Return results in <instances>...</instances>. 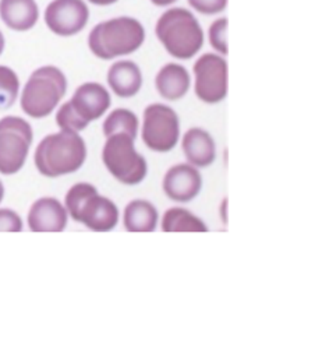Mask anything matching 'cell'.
Instances as JSON below:
<instances>
[{"instance_id": "cell-9", "label": "cell", "mask_w": 315, "mask_h": 356, "mask_svg": "<svg viewBox=\"0 0 315 356\" xmlns=\"http://www.w3.org/2000/svg\"><path fill=\"white\" fill-rule=\"evenodd\" d=\"M194 92L204 104L215 105L228 97L229 66L225 56L215 52L198 56L193 66Z\"/></svg>"}, {"instance_id": "cell-21", "label": "cell", "mask_w": 315, "mask_h": 356, "mask_svg": "<svg viewBox=\"0 0 315 356\" xmlns=\"http://www.w3.org/2000/svg\"><path fill=\"white\" fill-rule=\"evenodd\" d=\"M22 83L17 73L5 65H0V111L12 108L20 98Z\"/></svg>"}, {"instance_id": "cell-4", "label": "cell", "mask_w": 315, "mask_h": 356, "mask_svg": "<svg viewBox=\"0 0 315 356\" xmlns=\"http://www.w3.org/2000/svg\"><path fill=\"white\" fill-rule=\"evenodd\" d=\"M69 218L92 232H110L120 221V211L113 200L102 196L90 182L73 185L65 196Z\"/></svg>"}, {"instance_id": "cell-13", "label": "cell", "mask_w": 315, "mask_h": 356, "mask_svg": "<svg viewBox=\"0 0 315 356\" xmlns=\"http://www.w3.org/2000/svg\"><path fill=\"white\" fill-rule=\"evenodd\" d=\"M69 214L65 204L51 196L35 200L27 214V225L31 232H63L69 224Z\"/></svg>"}, {"instance_id": "cell-25", "label": "cell", "mask_w": 315, "mask_h": 356, "mask_svg": "<svg viewBox=\"0 0 315 356\" xmlns=\"http://www.w3.org/2000/svg\"><path fill=\"white\" fill-rule=\"evenodd\" d=\"M24 222L19 213L12 209H0V232H22Z\"/></svg>"}, {"instance_id": "cell-8", "label": "cell", "mask_w": 315, "mask_h": 356, "mask_svg": "<svg viewBox=\"0 0 315 356\" xmlns=\"http://www.w3.org/2000/svg\"><path fill=\"white\" fill-rule=\"evenodd\" d=\"M180 119L172 106L153 102L144 109L141 138L148 149L169 152L180 141Z\"/></svg>"}, {"instance_id": "cell-29", "label": "cell", "mask_w": 315, "mask_h": 356, "mask_svg": "<svg viewBox=\"0 0 315 356\" xmlns=\"http://www.w3.org/2000/svg\"><path fill=\"white\" fill-rule=\"evenodd\" d=\"M5 193H6L5 185H3L2 181H0V204H2V202H3V199H5Z\"/></svg>"}, {"instance_id": "cell-2", "label": "cell", "mask_w": 315, "mask_h": 356, "mask_svg": "<svg viewBox=\"0 0 315 356\" xmlns=\"http://www.w3.org/2000/svg\"><path fill=\"white\" fill-rule=\"evenodd\" d=\"M142 23L130 16L113 17L98 23L88 34L91 54L102 60L133 55L145 42Z\"/></svg>"}, {"instance_id": "cell-1", "label": "cell", "mask_w": 315, "mask_h": 356, "mask_svg": "<svg viewBox=\"0 0 315 356\" xmlns=\"http://www.w3.org/2000/svg\"><path fill=\"white\" fill-rule=\"evenodd\" d=\"M87 156V144L80 133L59 130L40 141L34 151V163L42 176L56 179L80 170Z\"/></svg>"}, {"instance_id": "cell-18", "label": "cell", "mask_w": 315, "mask_h": 356, "mask_svg": "<svg viewBox=\"0 0 315 356\" xmlns=\"http://www.w3.org/2000/svg\"><path fill=\"white\" fill-rule=\"evenodd\" d=\"M160 222V213L156 207L142 199H135L127 203L123 211V227L127 232L148 234L153 232Z\"/></svg>"}, {"instance_id": "cell-7", "label": "cell", "mask_w": 315, "mask_h": 356, "mask_svg": "<svg viewBox=\"0 0 315 356\" xmlns=\"http://www.w3.org/2000/svg\"><path fill=\"white\" fill-rule=\"evenodd\" d=\"M33 141L34 130L27 119L15 115L0 119V173H19L28 159Z\"/></svg>"}, {"instance_id": "cell-5", "label": "cell", "mask_w": 315, "mask_h": 356, "mask_svg": "<svg viewBox=\"0 0 315 356\" xmlns=\"http://www.w3.org/2000/svg\"><path fill=\"white\" fill-rule=\"evenodd\" d=\"M67 92V77L58 66L35 69L20 91V106L33 119L52 115Z\"/></svg>"}, {"instance_id": "cell-27", "label": "cell", "mask_w": 315, "mask_h": 356, "mask_svg": "<svg viewBox=\"0 0 315 356\" xmlns=\"http://www.w3.org/2000/svg\"><path fill=\"white\" fill-rule=\"evenodd\" d=\"M87 2L91 3V5H95V6H102V8H105V6H110V5L117 3L119 0H87Z\"/></svg>"}, {"instance_id": "cell-15", "label": "cell", "mask_w": 315, "mask_h": 356, "mask_svg": "<svg viewBox=\"0 0 315 356\" xmlns=\"http://www.w3.org/2000/svg\"><path fill=\"white\" fill-rule=\"evenodd\" d=\"M182 149L186 162L204 169L216 159V143L210 131L203 127H191L182 137Z\"/></svg>"}, {"instance_id": "cell-26", "label": "cell", "mask_w": 315, "mask_h": 356, "mask_svg": "<svg viewBox=\"0 0 315 356\" xmlns=\"http://www.w3.org/2000/svg\"><path fill=\"white\" fill-rule=\"evenodd\" d=\"M149 2L156 8H168V6H172L173 3H176L178 0H149Z\"/></svg>"}, {"instance_id": "cell-17", "label": "cell", "mask_w": 315, "mask_h": 356, "mask_svg": "<svg viewBox=\"0 0 315 356\" xmlns=\"http://www.w3.org/2000/svg\"><path fill=\"white\" fill-rule=\"evenodd\" d=\"M40 16L37 0H0V20L16 33L33 30L40 22Z\"/></svg>"}, {"instance_id": "cell-20", "label": "cell", "mask_w": 315, "mask_h": 356, "mask_svg": "<svg viewBox=\"0 0 315 356\" xmlns=\"http://www.w3.org/2000/svg\"><path fill=\"white\" fill-rule=\"evenodd\" d=\"M102 131L105 137L112 134L124 133L137 138L139 131V119L138 116L127 108H116L105 118L102 124Z\"/></svg>"}, {"instance_id": "cell-10", "label": "cell", "mask_w": 315, "mask_h": 356, "mask_svg": "<svg viewBox=\"0 0 315 356\" xmlns=\"http://www.w3.org/2000/svg\"><path fill=\"white\" fill-rule=\"evenodd\" d=\"M44 22L58 37H74L84 31L90 22L85 0H52L44 12Z\"/></svg>"}, {"instance_id": "cell-22", "label": "cell", "mask_w": 315, "mask_h": 356, "mask_svg": "<svg viewBox=\"0 0 315 356\" xmlns=\"http://www.w3.org/2000/svg\"><path fill=\"white\" fill-rule=\"evenodd\" d=\"M56 124H58L59 130L73 131V133H81L90 126L74 112V109L69 101H66L65 104L58 106Z\"/></svg>"}, {"instance_id": "cell-3", "label": "cell", "mask_w": 315, "mask_h": 356, "mask_svg": "<svg viewBox=\"0 0 315 356\" xmlns=\"http://www.w3.org/2000/svg\"><path fill=\"white\" fill-rule=\"evenodd\" d=\"M155 35L175 59L187 60L198 55L204 45V30L193 12L171 8L158 19Z\"/></svg>"}, {"instance_id": "cell-16", "label": "cell", "mask_w": 315, "mask_h": 356, "mask_svg": "<svg viewBox=\"0 0 315 356\" xmlns=\"http://www.w3.org/2000/svg\"><path fill=\"white\" fill-rule=\"evenodd\" d=\"M155 88L165 101H180L191 88L190 72L180 63H167L155 76Z\"/></svg>"}, {"instance_id": "cell-23", "label": "cell", "mask_w": 315, "mask_h": 356, "mask_svg": "<svg viewBox=\"0 0 315 356\" xmlns=\"http://www.w3.org/2000/svg\"><path fill=\"white\" fill-rule=\"evenodd\" d=\"M228 29L229 20L228 17L216 19L208 29V41L215 54L228 56L229 54V41H228Z\"/></svg>"}, {"instance_id": "cell-14", "label": "cell", "mask_w": 315, "mask_h": 356, "mask_svg": "<svg viewBox=\"0 0 315 356\" xmlns=\"http://www.w3.org/2000/svg\"><path fill=\"white\" fill-rule=\"evenodd\" d=\"M106 83L109 91L119 98H133L142 88V70L134 60L119 59L108 69Z\"/></svg>"}, {"instance_id": "cell-24", "label": "cell", "mask_w": 315, "mask_h": 356, "mask_svg": "<svg viewBox=\"0 0 315 356\" xmlns=\"http://www.w3.org/2000/svg\"><path fill=\"white\" fill-rule=\"evenodd\" d=\"M187 2L194 12L205 16H215L225 12L229 0H187Z\"/></svg>"}, {"instance_id": "cell-19", "label": "cell", "mask_w": 315, "mask_h": 356, "mask_svg": "<svg viewBox=\"0 0 315 356\" xmlns=\"http://www.w3.org/2000/svg\"><path fill=\"white\" fill-rule=\"evenodd\" d=\"M161 228L164 232H208L207 224L190 210L171 207L165 211Z\"/></svg>"}, {"instance_id": "cell-28", "label": "cell", "mask_w": 315, "mask_h": 356, "mask_svg": "<svg viewBox=\"0 0 315 356\" xmlns=\"http://www.w3.org/2000/svg\"><path fill=\"white\" fill-rule=\"evenodd\" d=\"M5 48H6V38H5L3 33L0 31V56H2V54L5 52Z\"/></svg>"}, {"instance_id": "cell-6", "label": "cell", "mask_w": 315, "mask_h": 356, "mask_svg": "<svg viewBox=\"0 0 315 356\" xmlns=\"http://www.w3.org/2000/svg\"><path fill=\"white\" fill-rule=\"evenodd\" d=\"M105 138L101 156L106 170L121 185L137 186L142 184L148 175V163L135 148V138L124 133Z\"/></svg>"}, {"instance_id": "cell-12", "label": "cell", "mask_w": 315, "mask_h": 356, "mask_svg": "<svg viewBox=\"0 0 315 356\" xmlns=\"http://www.w3.org/2000/svg\"><path fill=\"white\" fill-rule=\"evenodd\" d=\"M74 112L88 124L98 120L109 111L112 97L108 87L96 81L83 83L69 99Z\"/></svg>"}, {"instance_id": "cell-11", "label": "cell", "mask_w": 315, "mask_h": 356, "mask_svg": "<svg viewBox=\"0 0 315 356\" xmlns=\"http://www.w3.org/2000/svg\"><path fill=\"white\" fill-rule=\"evenodd\" d=\"M165 196L179 204H186L198 197L203 191V176L196 166L182 162L171 166L162 179Z\"/></svg>"}]
</instances>
